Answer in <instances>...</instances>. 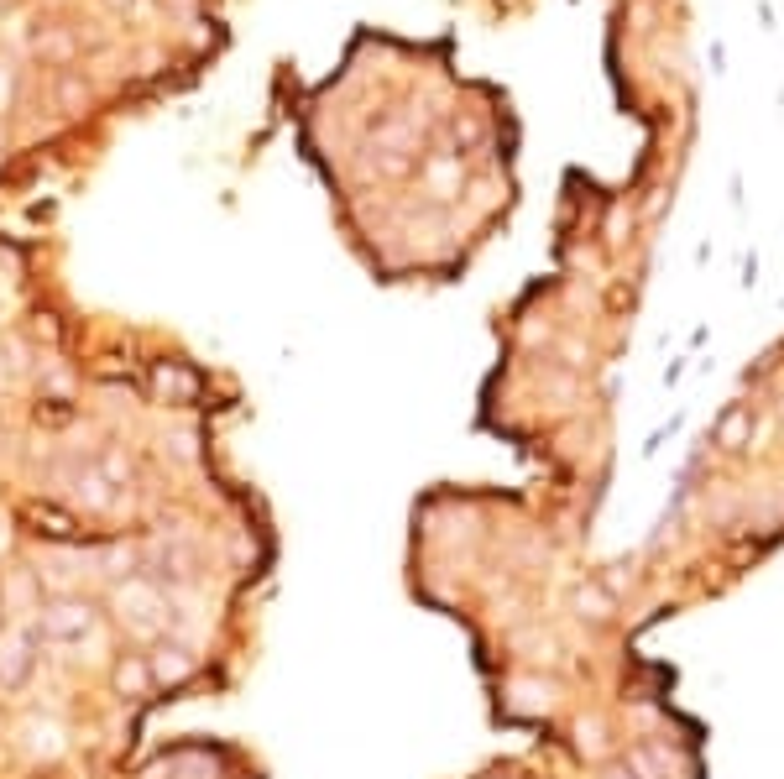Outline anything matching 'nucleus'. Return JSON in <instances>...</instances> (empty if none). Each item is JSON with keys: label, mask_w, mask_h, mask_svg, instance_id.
<instances>
[{"label": "nucleus", "mask_w": 784, "mask_h": 779, "mask_svg": "<svg viewBox=\"0 0 784 779\" xmlns=\"http://www.w3.org/2000/svg\"><path fill=\"white\" fill-rule=\"evenodd\" d=\"M37 633L48 638V644H79V638L95 628V607L89 602H74V597H63L53 607H37Z\"/></svg>", "instance_id": "obj_1"}, {"label": "nucleus", "mask_w": 784, "mask_h": 779, "mask_svg": "<svg viewBox=\"0 0 784 779\" xmlns=\"http://www.w3.org/2000/svg\"><path fill=\"white\" fill-rule=\"evenodd\" d=\"M115 607H121V617H126V623L142 633V638H152L157 617H163V597H157V586L142 581V576H131L121 591H115Z\"/></svg>", "instance_id": "obj_2"}, {"label": "nucleus", "mask_w": 784, "mask_h": 779, "mask_svg": "<svg viewBox=\"0 0 784 779\" xmlns=\"http://www.w3.org/2000/svg\"><path fill=\"white\" fill-rule=\"evenodd\" d=\"M32 649H37V633L32 628H6V638H0V685H16L27 680V670H32Z\"/></svg>", "instance_id": "obj_3"}, {"label": "nucleus", "mask_w": 784, "mask_h": 779, "mask_svg": "<svg viewBox=\"0 0 784 779\" xmlns=\"http://www.w3.org/2000/svg\"><path fill=\"white\" fill-rule=\"evenodd\" d=\"M147 670H152V685H183L194 670H199V659H194V649H183V644H157L152 654H147Z\"/></svg>", "instance_id": "obj_4"}, {"label": "nucleus", "mask_w": 784, "mask_h": 779, "mask_svg": "<svg viewBox=\"0 0 784 779\" xmlns=\"http://www.w3.org/2000/svg\"><path fill=\"white\" fill-rule=\"evenodd\" d=\"M53 105L63 116H84V110H95V84H89L79 68H58L53 79Z\"/></svg>", "instance_id": "obj_5"}, {"label": "nucleus", "mask_w": 784, "mask_h": 779, "mask_svg": "<svg viewBox=\"0 0 784 779\" xmlns=\"http://www.w3.org/2000/svg\"><path fill=\"white\" fill-rule=\"evenodd\" d=\"M32 53L48 63V68H74L79 37H74V27H42V32L32 37Z\"/></svg>", "instance_id": "obj_6"}, {"label": "nucleus", "mask_w": 784, "mask_h": 779, "mask_svg": "<svg viewBox=\"0 0 784 779\" xmlns=\"http://www.w3.org/2000/svg\"><path fill=\"white\" fill-rule=\"evenodd\" d=\"M110 680H115V691H121V696H147V691H152V670H147V654H126V659H115Z\"/></svg>", "instance_id": "obj_7"}, {"label": "nucleus", "mask_w": 784, "mask_h": 779, "mask_svg": "<svg viewBox=\"0 0 784 779\" xmlns=\"http://www.w3.org/2000/svg\"><path fill=\"white\" fill-rule=\"evenodd\" d=\"M74 487H79V502H84V508H95V513L110 508V481H105L100 471H79Z\"/></svg>", "instance_id": "obj_8"}, {"label": "nucleus", "mask_w": 784, "mask_h": 779, "mask_svg": "<svg viewBox=\"0 0 784 779\" xmlns=\"http://www.w3.org/2000/svg\"><path fill=\"white\" fill-rule=\"evenodd\" d=\"M27 738H32L37 753H48V759H53V753H63V727H58V722H32Z\"/></svg>", "instance_id": "obj_9"}, {"label": "nucleus", "mask_w": 784, "mask_h": 779, "mask_svg": "<svg viewBox=\"0 0 784 779\" xmlns=\"http://www.w3.org/2000/svg\"><path fill=\"white\" fill-rule=\"evenodd\" d=\"M100 476H105V481H121V476H131V461L115 450V455H105V471H100Z\"/></svg>", "instance_id": "obj_10"}, {"label": "nucleus", "mask_w": 784, "mask_h": 779, "mask_svg": "<svg viewBox=\"0 0 784 779\" xmlns=\"http://www.w3.org/2000/svg\"><path fill=\"white\" fill-rule=\"evenodd\" d=\"M100 6H105L110 16H126V11H136V0H100Z\"/></svg>", "instance_id": "obj_11"}, {"label": "nucleus", "mask_w": 784, "mask_h": 779, "mask_svg": "<svg viewBox=\"0 0 784 779\" xmlns=\"http://www.w3.org/2000/svg\"><path fill=\"white\" fill-rule=\"evenodd\" d=\"M11 147V126H6V116H0V152Z\"/></svg>", "instance_id": "obj_12"}]
</instances>
